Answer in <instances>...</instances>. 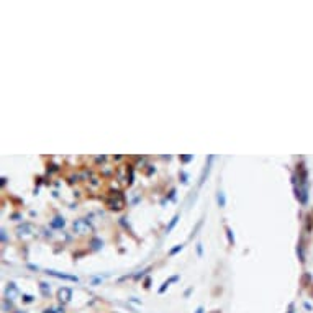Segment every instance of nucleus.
Masks as SVG:
<instances>
[{"mask_svg":"<svg viewBox=\"0 0 313 313\" xmlns=\"http://www.w3.org/2000/svg\"><path fill=\"white\" fill-rule=\"evenodd\" d=\"M74 230L77 233H81V235H85V233L92 231V225L87 221V220H75L74 221Z\"/></svg>","mask_w":313,"mask_h":313,"instance_id":"f257e3e1","label":"nucleus"},{"mask_svg":"<svg viewBox=\"0 0 313 313\" xmlns=\"http://www.w3.org/2000/svg\"><path fill=\"white\" fill-rule=\"evenodd\" d=\"M58 295H59V300H61L62 303H66V302H69V300H71L72 290H71V288H67V287H62V288H59Z\"/></svg>","mask_w":313,"mask_h":313,"instance_id":"f03ea898","label":"nucleus"},{"mask_svg":"<svg viewBox=\"0 0 313 313\" xmlns=\"http://www.w3.org/2000/svg\"><path fill=\"white\" fill-rule=\"evenodd\" d=\"M5 295H7V300H12V298H17L18 297V288L13 282H10L7 285V290H5Z\"/></svg>","mask_w":313,"mask_h":313,"instance_id":"7ed1b4c3","label":"nucleus"},{"mask_svg":"<svg viewBox=\"0 0 313 313\" xmlns=\"http://www.w3.org/2000/svg\"><path fill=\"white\" fill-rule=\"evenodd\" d=\"M49 275H54V277H59V279H66V280H72V282H79L77 277H74V275H67V274H61V272L58 271H46Z\"/></svg>","mask_w":313,"mask_h":313,"instance_id":"20e7f679","label":"nucleus"},{"mask_svg":"<svg viewBox=\"0 0 313 313\" xmlns=\"http://www.w3.org/2000/svg\"><path fill=\"white\" fill-rule=\"evenodd\" d=\"M51 226L53 228H62L64 226V218L62 216H54L53 221H51Z\"/></svg>","mask_w":313,"mask_h":313,"instance_id":"39448f33","label":"nucleus"},{"mask_svg":"<svg viewBox=\"0 0 313 313\" xmlns=\"http://www.w3.org/2000/svg\"><path fill=\"white\" fill-rule=\"evenodd\" d=\"M216 202H218L220 207H225V205H226V198H225V194H223L221 190L216 194Z\"/></svg>","mask_w":313,"mask_h":313,"instance_id":"423d86ee","label":"nucleus"},{"mask_svg":"<svg viewBox=\"0 0 313 313\" xmlns=\"http://www.w3.org/2000/svg\"><path fill=\"white\" fill-rule=\"evenodd\" d=\"M177 279H179V277H177V275H174V277H171L169 280H166V282H164V284H162V287H161V288H159V294H162V292H164V290H166V288H167V287H169V284H171V282H175V280H177Z\"/></svg>","mask_w":313,"mask_h":313,"instance_id":"0eeeda50","label":"nucleus"},{"mask_svg":"<svg viewBox=\"0 0 313 313\" xmlns=\"http://www.w3.org/2000/svg\"><path fill=\"white\" fill-rule=\"evenodd\" d=\"M39 288H41V294L45 295V297L49 295V285H48L46 282H41V284H39Z\"/></svg>","mask_w":313,"mask_h":313,"instance_id":"6e6552de","label":"nucleus"},{"mask_svg":"<svg viewBox=\"0 0 313 313\" xmlns=\"http://www.w3.org/2000/svg\"><path fill=\"white\" fill-rule=\"evenodd\" d=\"M30 230H31L30 225H22V226H18V228H17V231L20 233V235H26V233L30 231Z\"/></svg>","mask_w":313,"mask_h":313,"instance_id":"1a4fd4ad","label":"nucleus"},{"mask_svg":"<svg viewBox=\"0 0 313 313\" xmlns=\"http://www.w3.org/2000/svg\"><path fill=\"white\" fill-rule=\"evenodd\" d=\"M90 244H92V248H94V249H98V248H102V241H100V239H97V238H94L90 241Z\"/></svg>","mask_w":313,"mask_h":313,"instance_id":"9d476101","label":"nucleus"},{"mask_svg":"<svg viewBox=\"0 0 313 313\" xmlns=\"http://www.w3.org/2000/svg\"><path fill=\"white\" fill-rule=\"evenodd\" d=\"M177 220H179V215H175V216H174V218H172V220H171V223H169V226H167V231H171V230H172V228H174V226H175V223H177Z\"/></svg>","mask_w":313,"mask_h":313,"instance_id":"9b49d317","label":"nucleus"},{"mask_svg":"<svg viewBox=\"0 0 313 313\" xmlns=\"http://www.w3.org/2000/svg\"><path fill=\"white\" fill-rule=\"evenodd\" d=\"M226 235H228V239H230V243L233 244V243H235V236H233L231 228H228V226H226Z\"/></svg>","mask_w":313,"mask_h":313,"instance_id":"f8f14e48","label":"nucleus"},{"mask_svg":"<svg viewBox=\"0 0 313 313\" xmlns=\"http://www.w3.org/2000/svg\"><path fill=\"white\" fill-rule=\"evenodd\" d=\"M182 248H184V246H182V244H177V246H175V248H172V249L169 251V254H171V256H174V254H175V252H179L180 249H182Z\"/></svg>","mask_w":313,"mask_h":313,"instance_id":"ddd939ff","label":"nucleus"},{"mask_svg":"<svg viewBox=\"0 0 313 313\" xmlns=\"http://www.w3.org/2000/svg\"><path fill=\"white\" fill-rule=\"evenodd\" d=\"M23 298H25V302H33V297L31 295H23Z\"/></svg>","mask_w":313,"mask_h":313,"instance_id":"4468645a","label":"nucleus"},{"mask_svg":"<svg viewBox=\"0 0 313 313\" xmlns=\"http://www.w3.org/2000/svg\"><path fill=\"white\" fill-rule=\"evenodd\" d=\"M190 159H192V154H188V156H184L182 161H184V162H187V161H190Z\"/></svg>","mask_w":313,"mask_h":313,"instance_id":"2eb2a0df","label":"nucleus"},{"mask_svg":"<svg viewBox=\"0 0 313 313\" xmlns=\"http://www.w3.org/2000/svg\"><path fill=\"white\" fill-rule=\"evenodd\" d=\"M197 252H198V254H202V244H197Z\"/></svg>","mask_w":313,"mask_h":313,"instance_id":"dca6fc26","label":"nucleus"},{"mask_svg":"<svg viewBox=\"0 0 313 313\" xmlns=\"http://www.w3.org/2000/svg\"><path fill=\"white\" fill-rule=\"evenodd\" d=\"M28 267L33 269V271H38V266H33V264H28Z\"/></svg>","mask_w":313,"mask_h":313,"instance_id":"f3484780","label":"nucleus"},{"mask_svg":"<svg viewBox=\"0 0 313 313\" xmlns=\"http://www.w3.org/2000/svg\"><path fill=\"white\" fill-rule=\"evenodd\" d=\"M202 311H203V308H202V307H198V310H197V313H202Z\"/></svg>","mask_w":313,"mask_h":313,"instance_id":"a211bd4d","label":"nucleus"},{"mask_svg":"<svg viewBox=\"0 0 313 313\" xmlns=\"http://www.w3.org/2000/svg\"><path fill=\"white\" fill-rule=\"evenodd\" d=\"M17 313H22V311H17Z\"/></svg>","mask_w":313,"mask_h":313,"instance_id":"6ab92c4d","label":"nucleus"}]
</instances>
